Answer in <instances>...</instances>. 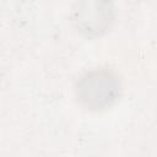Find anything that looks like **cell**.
<instances>
[{"mask_svg": "<svg viewBox=\"0 0 157 157\" xmlns=\"http://www.w3.org/2000/svg\"><path fill=\"white\" fill-rule=\"evenodd\" d=\"M118 92L117 78L107 71H94L82 78L78 85L80 98L90 107L99 108L109 104Z\"/></svg>", "mask_w": 157, "mask_h": 157, "instance_id": "6da1fadb", "label": "cell"}]
</instances>
